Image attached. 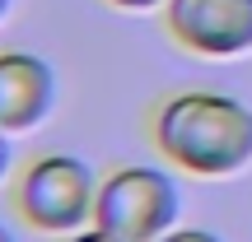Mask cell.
Returning a JSON list of instances; mask_svg holds the SVG:
<instances>
[{"label": "cell", "instance_id": "cell-7", "mask_svg": "<svg viewBox=\"0 0 252 242\" xmlns=\"http://www.w3.org/2000/svg\"><path fill=\"white\" fill-rule=\"evenodd\" d=\"M112 9H122V14H150V9H163L168 0H108Z\"/></svg>", "mask_w": 252, "mask_h": 242}, {"label": "cell", "instance_id": "cell-10", "mask_svg": "<svg viewBox=\"0 0 252 242\" xmlns=\"http://www.w3.org/2000/svg\"><path fill=\"white\" fill-rule=\"evenodd\" d=\"M0 242H19V238H14V228H9L5 219H0Z\"/></svg>", "mask_w": 252, "mask_h": 242}, {"label": "cell", "instance_id": "cell-1", "mask_svg": "<svg viewBox=\"0 0 252 242\" xmlns=\"http://www.w3.org/2000/svg\"><path fill=\"white\" fill-rule=\"evenodd\" d=\"M150 140L187 177H238L252 163V108L220 89H182L154 108Z\"/></svg>", "mask_w": 252, "mask_h": 242}, {"label": "cell", "instance_id": "cell-2", "mask_svg": "<svg viewBox=\"0 0 252 242\" xmlns=\"http://www.w3.org/2000/svg\"><path fill=\"white\" fill-rule=\"evenodd\" d=\"M98 172L80 159V154H37L14 187V210L33 233L42 238H70L94 224V205H98Z\"/></svg>", "mask_w": 252, "mask_h": 242}, {"label": "cell", "instance_id": "cell-4", "mask_svg": "<svg viewBox=\"0 0 252 242\" xmlns=\"http://www.w3.org/2000/svg\"><path fill=\"white\" fill-rule=\"evenodd\" d=\"M163 28L201 61H234L252 52V0H168Z\"/></svg>", "mask_w": 252, "mask_h": 242}, {"label": "cell", "instance_id": "cell-5", "mask_svg": "<svg viewBox=\"0 0 252 242\" xmlns=\"http://www.w3.org/2000/svg\"><path fill=\"white\" fill-rule=\"evenodd\" d=\"M56 112V70L37 52H0V131L28 135Z\"/></svg>", "mask_w": 252, "mask_h": 242}, {"label": "cell", "instance_id": "cell-9", "mask_svg": "<svg viewBox=\"0 0 252 242\" xmlns=\"http://www.w3.org/2000/svg\"><path fill=\"white\" fill-rule=\"evenodd\" d=\"M9 140H14V135H5V131H0V187H5L9 168H14V144H9Z\"/></svg>", "mask_w": 252, "mask_h": 242}, {"label": "cell", "instance_id": "cell-11", "mask_svg": "<svg viewBox=\"0 0 252 242\" xmlns=\"http://www.w3.org/2000/svg\"><path fill=\"white\" fill-rule=\"evenodd\" d=\"M9 5H14V0H0V24H5V14H9Z\"/></svg>", "mask_w": 252, "mask_h": 242}, {"label": "cell", "instance_id": "cell-3", "mask_svg": "<svg viewBox=\"0 0 252 242\" xmlns=\"http://www.w3.org/2000/svg\"><path fill=\"white\" fill-rule=\"evenodd\" d=\"M94 224L122 242H159L182 224V187L154 163H122L98 182Z\"/></svg>", "mask_w": 252, "mask_h": 242}, {"label": "cell", "instance_id": "cell-6", "mask_svg": "<svg viewBox=\"0 0 252 242\" xmlns=\"http://www.w3.org/2000/svg\"><path fill=\"white\" fill-rule=\"evenodd\" d=\"M159 242H224V238L210 233V228H187V224H178L173 233H163Z\"/></svg>", "mask_w": 252, "mask_h": 242}, {"label": "cell", "instance_id": "cell-8", "mask_svg": "<svg viewBox=\"0 0 252 242\" xmlns=\"http://www.w3.org/2000/svg\"><path fill=\"white\" fill-rule=\"evenodd\" d=\"M61 242H122V238H112L108 228H98V224H89V228H80V233H70V238H61Z\"/></svg>", "mask_w": 252, "mask_h": 242}]
</instances>
